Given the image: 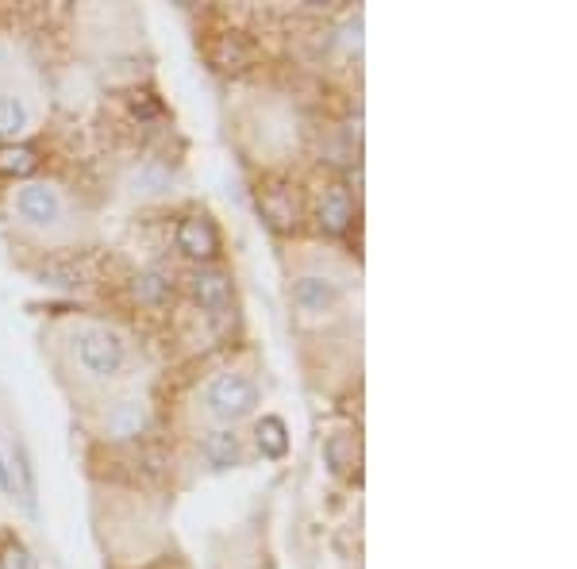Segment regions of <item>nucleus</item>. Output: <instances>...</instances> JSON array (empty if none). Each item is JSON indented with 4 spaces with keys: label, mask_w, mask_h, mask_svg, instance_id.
I'll return each mask as SVG.
<instances>
[{
    "label": "nucleus",
    "mask_w": 577,
    "mask_h": 569,
    "mask_svg": "<svg viewBox=\"0 0 577 569\" xmlns=\"http://www.w3.org/2000/svg\"><path fill=\"white\" fill-rule=\"evenodd\" d=\"M39 170V154L35 147L27 143H4L0 147V174H12V177H27Z\"/></svg>",
    "instance_id": "11"
},
{
    "label": "nucleus",
    "mask_w": 577,
    "mask_h": 569,
    "mask_svg": "<svg viewBox=\"0 0 577 569\" xmlns=\"http://www.w3.org/2000/svg\"><path fill=\"white\" fill-rule=\"evenodd\" d=\"M27 127V108L24 100L0 97V135H20Z\"/></svg>",
    "instance_id": "15"
},
{
    "label": "nucleus",
    "mask_w": 577,
    "mask_h": 569,
    "mask_svg": "<svg viewBox=\"0 0 577 569\" xmlns=\"http://www.w3.org/2000/svg\"><path fill=\"white\" fill-rule=\"evenodd\" d=\"M108 427H112L116 435H139V427H143V408H139L135 400H124V404L108 416Z\"/></svg>",
    "instance_id": "14"
},
{
    "label": "nucleus",
    "mask_w": 577,
    "mask_h": 569,
    "mask_svg": "<svg viewBox=\"0 0 577 569\" xmlns=\"http://www.w3.org/2000/svg\"><path fill=\"white\" fill-rule=\"evenodd\" d=\"M43 285H58V289H70L77 285V273L70 266H47L43 270Z\"/></svg>",
    "instance_id": "17"
},
{
    "label": "nucleus",
    "mask_w": 577,
    "mask_h": 569,
    "mask_svg": "<svg viewBox=\"0 0 577 569\" xmlns=\"http://www.w3.org/2000/svg\"><path fill=\"white\" fill-rule=\"evenodd\" d=\"M262 212H266L277 227H293V223H297V200L289 197L285 189H270V193L262 197Z\"/></svg>",
    "instance_id": "12"
},
{
    "label": "nucleus",
    "mask_w": 577,
    "mask_h": 569,
    "mask_svg": "<svg viewBox=\"0 0 577 569\" xmlns=\"http://www.w3.org/2000/svg\"><path fill=\"white\" fill-rule=\"evenodd\" d=\"M343 446H347V439H343V435H335V439H331V443L324 446L327 462H331V470H335V473L347 470V458H343Z\"/></svg>",
    "instance_id": "18"
},
{
    "label": "nucleus",
    "mask_w": 577,
    "mask_h": 569,
    "mask_svg": "<svg viewBox=\"0 0 577 569\" xmlns=\"http://www.w3.org/2000/svg\"><path fill=\"white\" fill-rule=\"evenodd\" d=\"M74 350H77V362L93 373V377H116L127 362V350L124 343H120V335H112L108 327H85V331L77 335Z\"/></svg>",
    "instance_id": "2"
},
{
    "label": "nucleus",
    "mask_w": 577,
    "mask_h": 569,
    "mask_svg": "<svg viewBox=\"0 0 577 569\" xmlns=\"http://www.w3.org/2000/svg\"><path fill=\"white\" fill-rule=\"evenodd\" d=\"M293 300L301 304L304 312H312V316H324L335 308V300H339V289L327 281V277H301L297 285H293Z\"/></svg>",
    "instance_id": "7"
},
{
    "label": "nucleus",
    "mask_w": 577,
    "mask_h": 569,
    "mask_svg": "<svg viewBox=\"0 0 577 569\" xmlns=\"http://www.w3.org/2000/svg\"><path fill=\"white\" fill-rule=\"evenodd\" d=\"M204 458L216 470H235L239 466V435L235 431H212L204 439Z\"/></svg>",
    "instance_id": "10"
},
{
    "label": "nucleus",
    "mask_w": 577,
    "mask_h": 569,
    "mask_svg": "<svg viewBox=\"0 0 577 569\" xmlns=\"http://www.w3.org/2000/svg\"><path fill=\"white\" fill-rule=\"evenodd\" d=\"M0 493L16 500V481H12V462H8V450L0 446Z\"/></svg>",
    "instance_id": "19"
},
{
    "label": "nucleus",
    "mask_w": 577,
    "mask_h": 569,
    "mask_svg": "<svg viewBox=\"0 0 577 569\" xmlns=\"http://www.w3.org/2000/svg\"><path fill=\"white\" fill-rule=\"evenodd\" d=\"M177 247H181V254H189L197 262H212L220 254V231H216V223L204 220V216H189L177 227Z\"/></svg>",
    "instance_id": "3"
},
{
    "label": "nucleus",
    "mask_w": 577,
    "mask_h": 569,
    "mask_svg": "<svg viewBox=\"0 0 577 569\" xmlns=\"http://www.w3.org/2000/svg\"><path fill=\"white\" fill-rule=\"evenodd\" d=\"M354 220V200L351 193L343 189V185H331L320 200V227L331 231V235H339V231H347Z\"/></svg>",
    "instance_id": "8"
},
{
    "label": "nucleus",
    "mask_w": 577,
    "mask_h": 569,
    "mask_svg": "<svg viewBox=\"0 0 577 569\" xmlns=\"http://www.w3.org/2000/svg\"><path fill=\"white\" fill-rule=\"evenodd\" d=\"M0 569H35V558L24 543H4L0 546Z\"/></svg>",
    "instance_id": "16"
},
{
    "label": "nucleus",
    "mask_w": 577,
    "mask_h": 569,
    "mask_svg": "<svg viewBox=\"0 0 577 569\" xmlns=\"http://www.w3.org/2000/svg\"><path fill=\"white\" fill-rule=\"evenodd\" d=\"M193 297L201 300L204 312L224 316L231 308V281L220 270H197L193 273Z\"/></svg>",
    "instance_id": "6"
},
{
    "label": "nucleus",
    "mask_w": 577,
    "mask_h": 569,
    "mask_svg": "<svg viewBox=\"0 0 577 569\" xmlns=\"http://www.w3.org/2000/svg\"><path fill=\"white\" fill-rule=\"evenodd\" d=\"M254 439H258L262 458H270V462H277V458L289 454V427H285L281 416H262L258 431H254Z\"/></svg>",
    "instance_id": "9"
},
{
    "label": "nucleus",
    "mask_w": 577,
    "mask_h": 569,
    "mask_svg": "<svg viewBox=\"0 0 577 569\" xmlns=\"http://www.w3.org/2000/svg\"><path fill=\"white\" fill-rule=\"evenodd\" d=\"M16 208H20L24 220L39 223V227H51L62 216V200H58L51 185H24L16 193Z\"/></svg>",
    "instance_id": "4"
},
{
    "label": "nucleus",
    "mask_w": 577,
    "mask_h": 569,
    "mask_svg": "<svg viewBox=\"0 0 577 569\" xmlns=\"http://www.w3.org/2000/svg\"><path fill=\"white\" fill-rule=\"evenodd\" d=\"M135 293H139V300H147V304H162V300H170V293H174V281H170V273L147 270L135 281Z\"/></svg>",
    "instance_id": "13"
},
{
    "label": "nucleus",
    "mask_w": 577,
    "mask_h": 569,
    "mask_svg": "<svg viewBox=\"0 0 577 569\" xmlns=\"http://www.w3.org/2000/svg\"><path fill=\"white\" fill-rule=\"evenodd\" d=\"M204 400H208V412H212L216 420L235 423L251 416L254 408H258V400H262V393H258V385H254L247 373L227 370L208 385Z\"/></svg>",
    "instance_id": "1"
},
{
    "label": "nucleus",
    "mask_w": 577,
    "mask_h": 569,
    "mask_svg": "<svg viewBox=\"0 0 577 569\" xmlns=\"http://www.w3.org/2000/svg\"><path fill=\"white\" fill-rule=\"evenodd\" d=\"M8 462H12L16 500L24 504L27 512H35V508H39V477H35V462H31V450L24 446V439H12V446H8Z\"/></svg>",
    "instance_id": "5"
}]
</instances>
